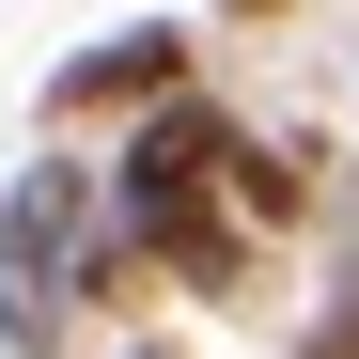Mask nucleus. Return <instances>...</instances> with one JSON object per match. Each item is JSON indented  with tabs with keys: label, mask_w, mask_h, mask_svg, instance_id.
Listing matches in <instances>:
<instances>
[{
	"label": "nucleus",
	"mask_w": 359,
	"mask_h": 359,
	"mask_svg": "<svg viewBox=\"0 0 359 359\" xmlns=\"http://www.w3.org/2000/svg\"><path fill=\"white\" fill-rule=\"evenodd\" d=\"M203 63V16H126V32H94L79 47V63H47V126H126V109L141 94H172V79H188Z\"/></svg>",
	"instance_id": "2"
},
{
	"label": "nucleus",
	"mask_w": 359,
	"mask_h": 359,
	"mask_svg": "<svg viewBox=\"0 0 359 359\" xmlns=\"http://www.w3.org/2000/svg\"><path fill=\"white\" fill-rule=\"evenodd\" d=\"M79 234H94V156L47 141L16 188H0V344H79V297H63Z\"/></svg>",
	"instance_id": "1"
},
{
	"label": "nucleus",
	"mask_w": 359,
	"mask_h": 359,
	"mask_svg": "<svg viewBox=\"0 0 359 359\" xmlns=\"http://www.w3.org/2000/svg\"><path fill=\"white\" fill-rule=\"evenodd\" d=\"M219 203L250 219L266 250H281V234H313V141H266V126H234V141H219Z\"/></svg>",
	"instance_id": "3"
},
{
	"label": "nucleus",
	"mask_w": 359,
	"mask_h": 359,
	"mask_svg": "<svg viewBox=\"0 0 359 359\" xmlns=\"http://www.w3.org/2000/svg\"><path fill=\"white\" fill-rule=\"evenodd\" d=\"M266 16H297V0H203V32H266Z\"/></svg>",
	"instance_id": "5"
},
{
	"label": "nucleus",
	"mask_w": 359,
	"mask_h": 359,
	"mask_svg": "<svg viewBox=\"0 0 359 359\" xmlns=\"http://www.w3.org/2000/svg\"><path fill=\"white\" fill-rule=\"evenodd\" d=\"M313 344H328V359H359V250L328 266V313H313Z\"/></svg>",
	"instance_id": "4"
}]
</instances>
